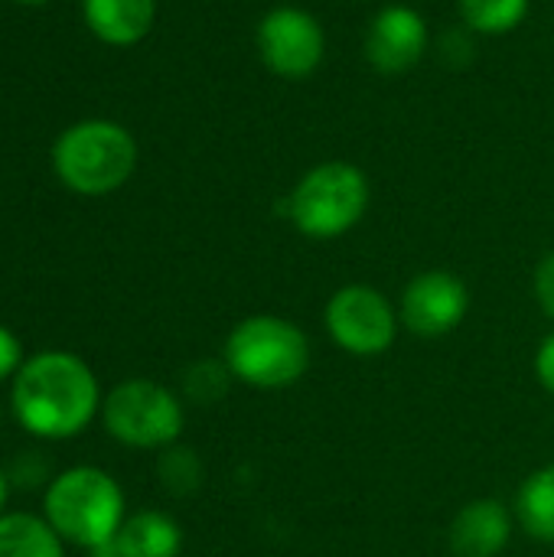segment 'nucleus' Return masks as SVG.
I'll return each instance as SVG.
<instances>
[{
  "label": "nucleus",
  "instance_id": "obj_14",
  "mask_svg": "<svg viewBox=\"0 0 554 557\" xmlns=\"http://www.w3.org/2000/svg\"><path fill=\"white\" fill-rule=\"evenodd\" d=\"M0 557H65V552L46 519L16 512L0 519Z\"/></svg>",
  "mask_w": 554,
  "mask_h": 557
},
{
  "label": "nucleus",
  "instance_id": "obj_25",
  "mask_svg": "<svg viewBox=\"0 0 554 557\" xmlns=\"http://www.w3.org/2000/svg\"><path fill=\"white\" fill-rule=\"evenodd\" d=\"M13 3H26V7H39V3H46V0H13Z\"/></svg>",
  "mask_w": 554,
  "mask_h": 557
},
{
  "label": "nucleus",
  "instance_id": "obj_7",
  "mask_svg": "<svg viewBox=\"0 0 554 557\" xmlns=\"http://www.w3.org/2000/svg\"><path fill=\"white\" fill-rule=\"evenodd\" d=\"M327 330L349 356H382L392 349L398 323L392 304L366 284L340 287L327 304Z\"/></svg>",
  "mask_w": 554,
  "mask_h": 557
},
{
  "label": "nucleus",
  "instance_id": "obj_5",
  "mask_svg": "<svg viewBox=\"0 0 554 557\" xmlns=\"http://www.w3.org/2000/svg\"><path fill=\"white\" fill-rule=\"evenodd\" d=\"M369 209V180L359 166L333 160L313 166L291 193L287 215L307 238H340Z\"/></svg>",
  "mask_w": 554,
  "mask_h": 557
},
{
  "label": "nucleus",
  "instance_id": "obj_19",
  "mask_svg": "<svg viewBox=\"0 0 554 557\" xmlns=\"http://www.w3.org/2000/svg\"><path fill=\"white\" fill-rule=\"evenodd\" d=\"M535 297L542 304V310L554 320V251L542 258V264L535 268Z\"/></svg>",
  "mask_w": 554,
  "mask_h": 557
},
{
  "label": "nucleus",
  "instance_id": "obj_16",
  "mask_svg": "<svg viewBox=\"0 0 554 557\" xmlns=\"http://www.w3.org/2000/svg\"><path fill=\"white\" fill-rule=\"evenodd\" d=\"M460 13L473 33L500 36L513 33L526 20L529 0H460Z\"/></svg>",
  "mask_w": 554,
  "mask_h": 557
},
{
  "label": "nucleus",
  "instance_id": "obj_23",
  "mask_svg": "<svg viewBox=\"0 0 554 557\" xmlns=\"http://www.w3.org/2000/svg\"><path fill=\"white\" fill-rule=\"evenodd\" d=\"M91 557H124V552H121L118 539H111V542H104V545L91 548Z\"/></svg>",
  "mask_w": 554,
  "mask_h": 557
},
{
  "label": "nucleus",
  "instance_id": "obj_9",
  "mask_svg": "<svg viewBox=\"0 0 554 557\" xmlns=\"http://www.w3.org/2000/svg\"><path fill=\"white\" fill-rule=\"evenodd\" d=\"M470 310L467 284L451 271H424L402 294V323L415 336H447Z\"/></svg>",
  "mask_w": 554,
  "mask_h": 557
},
{
  "label": "nucleus",
  "instance_id": "obj_1",
  "mask_svg": "<svg viewBox=\"0 0 554 557\" xmlns=\"http://www.w3.org/2000/svg\"><path fill=\"white\" fill-rule=\"evenodd\" d=\"M98 379L72 352H39L26 359L13 382L16 421L46 441L82 434L98 411Z\"/></svg>",
  "mask_w": 554,
  "mask_h": 557
},
{
  "label": "nucleus",
  "instance_id": "obj_2",
  "mask_svg": "<svg viewBox=\"0 0 554 557\" xmlns=\"http://www.w3.org/2000/svg\"><path fill=\"white\" fill-rule=\"evenodd\" d=\"M46 522L62 542L91 552L118 539L124 525L121 486L98 467H72L46 490Z\"/></svg>",
  "mask_w": 554,
  "mask_h": 557
},
{
  "label": "nucleus",
  "instance_id": "obj_8",
  "mask_svg": "<svg viewBox=\"0 0 554 557\" xmlns=\"http://www.w3.org/2000/svg\"><path fill=\"white\" fill-rule=\"evenodd\" d=\"M261 62L281 78H307L327 52L323 26L300 7H278L258 23Z\"/></svg>",
  "mask_w": 554,
  "mask_h": 557
},
{
  "label": "nucleus",
  "instance_id": "obj_22",
  "mask_svg": "<svg viewBox=\"0 0 554 557\" xmlns=\"http://www.w3.org/2000/svg\"><path fill=\"white\" fill-rule=\"evenodd\" d=\"M42 476H46V460H36V457H23L13 467V483L20 486H36Z\"/></svg>",
  "mask_w": 554,
  "mask_h": 557
},
{
  "label": "nucleus",
  "instance_id": "obj_3",
  "mask_svg": "<svg viewBox=\"0 0 554 557\" xmlns=\"http://www.w3.org/2000/svg\"><path fill=\"white\" fill-rule=\"evenodd\" d=\"M225 366L255 388H287L310 366V343L300 326L281 317H248L225 339Z\"/></svg>",
  "mask_w": 554,
  "mask_h": 557
},
{
  "label": "nucleus",
  "instance_id": "obj_20",
  "mask_svg": "<svg viewBox=\"0 0 554 557\" xmlns=\"http://www.w3.org/2000/svg\"><path fill=\"white\" fill-rule=\"evenodd\" d=\"M20 356H23L20 339H16L7 326H0V382H3L7 375H13V372H16Z\"/></svg>",
  "mask_w": 554,
  "mask_h": 557
},
{
  "label": "nucleus",
  "instance_id": "obj_4",
  "mask_svg": "<svg viewBox=\"0 0 554 557\" xmlns=\"http://www.w3.org/2000/svg\"><path fill=\"white\" fill-rule=\"evenodd\" d=\"M52 163L69 189L82 196H104L131 180L137 144L114 121H82L56 140Z\"/></svg>",
  "mask_w": 554,
  "mask_h": 557
},
{
  "label": "nucleus",
  "instance_id": "obj_17",
  "mask_svg": "<svg viewBox=\"0 0 554 557\" xmlns=\"http://www.w3.org/2000/svg\"><path fill=\"white\" fill-rule=\"evenodd\" d=\"M157 473L163 480V486L176 496H186V493H196L199 483H202V463L193 450L186 447H170L160 463H157Z\"/></svg>",
  "mask_w": 554,
  "mask_h": 557
},
{
  "label": "nucleus",
  "instance_id": "obj_13",
  "mask_svg": "<svg viewBox=\"0 0 554 557\" xmlns=\"http://www.w3.org/2000/svg\"><path fill=\"white\" fill-rule=\"evenodd\" d=\"M118 545L124 557H176L183 548V532L163 512H137L121 525Z\"/></svg>",
  "mask_w": 554,
  "mask_h": 557
},
{
  "label": "nucleus",
  "instance_id": "obj_21",
  "mask_svg": "<svg viewBox=\"0 0 554 557\" xmlns=\"http://www.w3.org/2000/svg\"><path fill=\"white\" fill-rule=\"evenodd\" d=\"M535 372H539V382L554 395V333L542 339L539 346V356H535Z\"/></svg>",
  "mask_w": 554,
  "mask_h": 557
},
{
  "label": "nucleus",
  "instance_id": "obj_10",
  "mask_svg": "<svg viewBox=\"0 0 554 557\" xmlns=\"http://www.w3.org/2000/svg\"><path fill=\"white\" fill-rule=\"evenodd\" d=\"M428 49V23L415 7L392 3L379 10L366 33V59L382 75H402L421 62Z\"/></svg>",
  "mask_w": 554,
  "mask_h": 557
},
{
  "label": "nucleus",
  "instance_id": "obj_24",
  "mask_svg": "<svg viewBox=\"0 0 554 557\" xmlns=\"http://www.w3.org/2000/svg\"><path fill=\"white\" fill-rule=\"evenodd\" d=\"M3 503H7V476L0 470V509H3Z\"/></svg>",
  "mask_w": 554,
  "mask_h": 557
},
{
  "label": "nucleus",
  "instance_id": "obj_15",
  "mask_svg": "<svg viewBox=\"0 0 554 557\" xmlns=\"http://www.w3.org/2000/svg\"><path fill=\"white\" fill-rule=\"evenodd\" d=\"M516 516L532 539L554 545V463L535 470L522 483L516 496Z\"/></svg>",
  "mask_w": 554,
  "mask_h": 557
},
{
  "label": "nucleus",
  "instance_id": "obj_12",
  "mask_svg": "<svg viewBox=\"0 0 554 557\" xmlns=\"http://www.w3.org/2000/svg\"><path fill=\"white\" fill-rule=\"evenodd\" d=\"M153 0H85V23L111 46H134L153 26Z\"/></svg>",
  "mask_w": 554,
  "mask_h": 557
},
{
  "label": "nucleus",
  "instance_id": "obj_18",
  "mask_svg": "<svg viewBox=\"0 0 554 557\" xmlns=\"http://www.w3.org/2000/svg\"><path fill=\"white\" fill-rule=\"evenodd\" d=\"M229 379H232V369L225 362H196L183 375V388L196 405H216L219 398H225Z\"/></svg>",
  "mask_w": 554,
  "mask_h": 557
},
{
  "label": "nucleus",
  "instance_id": "obj_6",
  "mask_svg": "<svg viewBox=\"0 0 554 557\" xmlns=\"http://www.w3.org/2000/svg\"><path fill=\"white\" fill-rule=\"evenodd\" d=\"M104 428L127 447H170L183 431V405L163 385L131 379L104 398Z\"/></svg>",
  "mask_w": 554,
  "mask_h": 557
},
{
  "label": "nucleus",
  "instance_id": "obj_11",
  "mask_svg": "<svg viewBox=\"0 0 554 557\" xmlns=\"http://www.w3.org/2000/svg\"><path fill=\"white\" fill-rule=\"evenodd\" d=\"M513 535V516L496 499L464 506L451 525V552L457 557H496Z\"/></svg>",
  "mask_w": 554,
  "mask_h": 557
}]
</instances>
